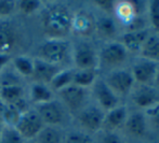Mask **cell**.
<instances>
[{"mask_svg": "<svg viewBox=\"0 0 159 143\" xmlns=\"http://www.w3.org/2000/svg\"><path fill=\"white\" fill-rule=\"evenodd\" d=\"M40 27L46 39L67 40L71 35L73 11L63 2L43 4L40 11Z\"/></svg>", "mask_w": 159, "mask_h": 143, "instance_id": "cell-1", "label": "cell"}, {"mask_svg": "<svg viewBox=\"0 0 159 143\" xmlns=\"http://www.w3.org/2000/svg\"><path fill=\"white\" fill-rule=\"evenodd\" d=\"M71 45L68 40L46 39L38 45L35 57L61 67L69 57Z\"/></svg>", "mask_w": 159, "mask_h": 143, "instance_id": "cell-2", "label": "cell"}, {"mask_svg": "<svg viewBox=\"0 0 159 143\" xmlns=\"http://www.w3.org/2000/svg\"><path fill=\"white\" fill-rule=\"evenodd\" d=\"M24 41L23 31L12 19H0V53L13 55Z\"/></svg>", "mask_w": 159, "mask_h": 143, "instance_id": "cell-3", "label": "cell"}, {"mask_svg": "<svg viewBox=\"0 0 159 143\" xmlns=\"http://www.w3.org/2000/svg\"><path fill=\"white\" fill-rule=\"evenodd\" d=\"M71 58L76 70H86V69H96L100 64L98 54L94 46L88 41H78L71 50Z\"/></svg>", "mask_w": 159, "mask_h": 143, "instance_id": "cell-4", "label": "cell"}, {"mask_svg": "<svg viewBox=\"0 0 159 143\" xmlns=\"http://www.w3.org/2000/svg\"><path fill=\"white\" fill-rule=\"evenodd\" d=\"M55 95H57L60 99L59 101L68 112L77 114L84 107L87 106V89L74 84L65 87Z\"/></svg>", "mask_w": 159, "mask_h": 143, "instance_id": "cell-5", "label": "cell"}, {"mask_svg": "<svg viewBox=\"0 0 159 143\" xmlns=\"http://www.w3.org/2000/svg\"><path fill=\"white\" fill-rule=\"evenodd\" d=\"M76 115L78 124L86 132H98L102 129L105 112L98 104H87Z\"/></svg>", "mask_w": 159, "mask_h": 143, "instance_id": "cell-6", "label": "cell"}, {"mask_svg": "<svg viewBox=\"0 0 159 143\" xmlns=\"http://www.w3.org/2000/svg\"><path fill=\"white\" fill-rule=\"evenodd\" d=\"M34 109L39 114L44 126L60 127L66 120V109L57 99L35 106Z\"/></svg>", "mask_w": 159, "mask_h": 143, "instance_id": "cell-7", "label": "cell"}, {"mask_svg": "<svg viewBox=\"0 0 159 143\" xmlns=\"http://www.w3.org/2000/svg\"><path fill=\"white\" fill-rule=\"evenodd\" d=\"M44 124L34 108L21 115L14 128L24 140H34L43 129Z\"/></svg>", "mask_w": 159, "mask_h": 143, "instance_id": "cell-8", "label": "cell"}, {"mask_svg": "<svg viewBox=\"0 0 159 143\" xmlns=\"http://www.w3.org/2000/svg\"><path fill=\"white\" fill-rule=\"evenodd\" d=\"M109 88L119 97L126 96L131 93L134 87V79L131 74V71L126 69H115L107 74L104 80Z\"/></svg>", "mask_w": 159, "mask_h": 143, "instance_id": "cell-9", "label": "cell"}, {"mask_svg": "<svg viewBox=\"0 0 159 143\" xmlns=\"http://www.w3.org/2000/svg\"><path fill=\"white\" fill-rule=\"evenodd\" d=\"M128 57L127 48L118 41H111L105 44L98 54V61L105 67H117L124 64Z\"/></svg>", "mask_w": 159, "mask_h": 143, "instance_id": "cell-10", "label": "cell"}, {"mask_svg": "<svg viewBox=\"0 0 159 143\" xmlns=\"http://www.w3.org/2000/svg\"><path fill=\"white\" fill-rule=\"evenodd\" d=\"M95 32V17L87 10H78L73 12L71 33L82 39L89 38Z\"/></svg>", "mask_w": 159, "mask_h": 143, "instance_id": "cell-11", "label": "cell"}, {"mask_svg": "<svg viewBox=\"0 0 159 143\" xmlns=\"http://www.w3.org/2000/svg\"><path fill=\"white\" fill-rule=\"evenodd\" d=\"M158 64L148 59L140 58L134 61L131 69V74L134 82H138L140 85H152L155 80L156 71Z\"/></svg>", "mask_w": 159, "mask_h": 143, "instance_id": "cell-12", "label": "cell"}, {"mask_svg": "<svg viewBox=\"0 0 159 143\" xmlns=\"http://www.w3.org/2000/svg\"><path fill=\"white\" fill-rule=\"evenodd\" d=\"M93 96L103 111H109L119 106V97L109 88L104 80H96L93 84Z\"/></svg>", "mask_w": 159, "mask_h": 143, "instance_id": "cell-13", "label": "cell"}, {"mask_svg": "<svg viewBox=\"0 0 159 143\" xmlns=\"http://www.w3.org/2000/svg\"><path fill=\"white\" fill-rule=\"evenodd\" d=\"M132 103L141 109H148L159 103V90L152 85H139L132 93Z\"/></svg>", "mask_w": 159, "mask_h": 143, "instance_id": "cell-14", "label": "cell"}, {"mask_svg": "<svg viewBox=\"0 0 159 143\" xmlns=\"http://www.w3.org/2000/svg\"><path fill=\"white\" fill-rule=\"evenodd\" d=\"M61 69L62 67L47 62L38 57H34V74L32 79L34 80V82L49 85L53 78L55 77V74Z\"/></svg>", "mask_w": 159, "mask_h": 143, "instance_id": "cell-15", "label": "cell"}, {"mask_svg": "<svg viewBox=\"0 0 159 143\" xmlns=\"http://www.w3.org/2000/svg\"><path fill=\"white\" fill-rule=\"evenodd\" d=\"M151 31L147 28L135 29V30H128L120 36V43L127 48V51L131 52H140L141 48L146 41Z\"/></svg>", "mask_w": 159, "mask_h": 143, "instance_id": "cell-16", "label": "cell"}, {"mask_svg": "<svg viewBox=\"0 0 159 143\" xmlns=\"http://www.w3.org/2000/svg\"><path fill=\"white\" fill-rule=\"evenodd\" d=\"M124 126L133 138H143L147 132V117L142 112H132L128 115Z\"/></svg>", "mask_w": 159, "mask_h": 143, "instance_id": "cell-17", "label": "cell"}, {"mask_svg": "<svg viewBox=\"0 0 159 143\" xmlns=\"http://www.w3.org/2000/svg\"><path fill=\"white\" fill-rule=\"evenodd\" d=\"M28 100L30 104L38 106V104L46 103L55 99V94L47 84L33 82L28 88Z\"/></svg>", "mask_w": 159, "mask_h": 143, "instance_id": "cell-18", "label": "cell"}, {"mask_svg": "<svg viewBox=\"0 0 159 143\" xmlns=\"http://www.w3.org/2000/svg\"><path fill=\"white\" fill-rule=\"evenodd\" d=\"M129 115L126 106H118L105 113L103 127L107 129V131H113L114 129L120 128L125 125L127 117Z\"/></svg>", "mask_w": 159, "mask_h": 143, "instance_id": "cell-19", "label": "cell"}, {"mask_svg": "<svg viewBox=\"0 0 159 143\" xmlns=\"http://www.w3.org/2000/svg\"><path fill=\"white\" fill-rule=\"evenodd\" d=\"M118 26L116 21L109 15L95 17V32L104 39H111L117 35Z\"/></svg>", "mask_w": 159, "mask_h": 143, "instance_id": "cell-20", "label": "cell"}, {"mask_svg": "<svg viewBox=\"0 0 159 143\" xmlns=\"http://www.w3.org/2000/svg\"><path fill=\"white\" fill-rule=\"evenodd\" d=\"M11 66L23 79H32L34 74V58L28 55L19 54L13 56Z\"/></svg>", "mask_w": 159, "mask_h": 143, "instance_id": "cell-21", "label": "cell"}, {"mask_svg": "<svg viewBox=\"0 0 159 143\" xmlns=\"http://www.w3.org/2000/svg\"><path fill=\"white\" fill-rule=\"evenodd\" d=\"M142 58L152 61H159V35L151 33L140 50Z\"/></svg>", "mask_w": 159, "mask_h": 143, "instance_id": "cell-22", "label": "cell"}, {"mask_svg": "<svg viewBox=\"0 0 159 143\" xmlns=\"http://www.w3.org/2000/svg\"><path fill=\"white\" fill-rule=\"evenodd\" d=\"M24 97L26 91L23 85L0 86V102L3 104H12Z\"/></svg>", "mask_w": 159, "mask_h": 143, "instance_id": "cell-23", "label": "cell"}, {"mask_svg": "<svg viewBox=\"0 0 159 143\" xmlns=\"http://www.w3.org/2000/svg\"><path fill=\"white\" fill-rule=\"evenodd\" d=\"M114 13H116L117 19L128 27L136 19V6L130 1L118 2Z\"/></svg>", "mask_w": 159, "mask_h": 143, "instance_id": "cell-24", "label": "cell"}, {"mask_svg": "<svg viewBox=\"0 0 159 143\" xmlns=\"http://www.w3.org/2000/svg\"><path fill=\"white\" fill-rule=\"evenodd\" d=\"M74 73H75V69L62 68L61 70L55 74V77L52 79V81L50 82L49 87L52 89L54 94L59 93L60 90H62L65 87L73 84Z\"/></svg>", "mask_w": 159, "mask_h": 143, "instance_id": "cell-25", "label": "cell"}, {"mask_svg": "<svg viewBox=\"0 0 159 143\" xmlns=\"http://www.w3.org/2000/svg\"><path fill=\"white\" fill-rule=\"evenodd\" d=\"M64 137L60 127L44 126L35 138L36 143H63Z\"/></svg>", "mask_w": 159, "mask_h": 143, "instance_id": "cell-26", "label": "cell"}, {"mask_svg": "<svg viewBox=\"0 0 159 143\" xmlns=\"http://www.w3.org/2000/svg\"><path fill=\"white\" fill-rule=\"evenodd\" d=\"M98 80V70L96 69H86V70H76L74 73L73 84L82 88H88L93 86Z\"/></svg>", "mask_w": 159, "mask_h": 143, "instance_id": "cell-27", "label": "cell"}, {"mask_svg": "<svg viewBox=\"0 0 159 143\" xmlns=\"http://www.w3.org/2000/svg\"><path fill=\"white\" fill-rule=\"evenodd\" d=\"M16 2V12L24 16H32L40 12L43 6V2L39 0H20Z\"/></svg>", "mask_w": 159, "mask_h": 143, "instance_id": "cell-28", "label": "cell"}, {"mask_svg": "<svg viewBox=\"0 0 159 143\" xmlns=\"http://www.w3.org/2000/svg\"><path fill=\"white\" fill-rule=\"evenodd\" d=\"M22 79L10 64L0 72V86L22 85Z\"/></svg>", "mask_w": 159, "mask_h": 143, "instance_id": "cell-29", "label": "cell"}, {"mask_svg": "<svg viewBox=\"0 0 159 143\" xmlns=\"http://www.w3.org/2000/svg\"><path fill=\"white\" fill-rule=\"evenodd\" d=\"M63 143H93V139L84 130H71L66 133Z\"/></svg>", "mask_w": 159, "mask_h": 143, "instance_id": "cell-30", "label": "cell"}, {"mask_svg": "<svg viewBox=\"0 0 159 143\" xmlns=\"http://www.w3.org/2000/svg\"><path fill=\"white\" fill-rule=\"evenodd\" d=\"M25 140L14 127L4 126L0 136V143H24Z\"/></svg>", "mask_w": 159, "mask_h": 143, "instance_id": "cell-31", "label": "cell"}, {"mask_svg": "<svg viewBox=\"0 0 159 143\" xmlns=\"http://www.w3.org/2000/svg\"><path fill=\"white\" fill-rule=\"evenodd\" d=\"M147 13L152 28L159 32V0H153L148 2Z\"/></svg>", "mask_w": 159, "mask_h": 143, "instance_id": "cell-32", "label": "cell"}, {"mask_svg": "<svg viewBox=\"0 0 159 143\" xmlns=\"http://www.w3.org/2000/svg\"><path fill=\"white\" fill-rule=\"evenodd\" d=\"M16 12V2L12 0H0V19H10Z\"/></svg>", "mask_w": 159, "mask_h": 143, "instance_id": "cell-33", "label": "cell"}, {"mask_svg": "<svg viewBox=\"0 0 159 143\" xmlns=\"http://www.w3.org/2000/svg\"><path fill=\"white\" fill-rule=\"evenodd\" d=\"M145 116L151 120V122L154 124V126L159 129V103L153 106L152 108H148L145 110Z\"/></svg>", "mask_w": 159, "mask_h": 143, "instance_id": "cell-34", "label": "cell"}, {"mask_svg": "<svg viewBox=\"0 0 159 143\" xmlns=\"http://www.w3.org/2000/svg\"><path fill=\"white\" fill-rule=\"evenodd\" d=\"M100 143H124L122 139L118 133L114 131H106L104 135L101 137Z\"/></svg>", "mask_w": 159, "mask_h": 143, "instance_id": "cell-35", "label": "cell"}, {"mask_svg": "<svg viewBox=\"0 0 159 143\" xmlns=\"http://www.w3.org/2000/svg\"><path fill=\"white\" fill-rule=\"evenodd\" d=\"M94 3L100 10L105 12L107 15H109L111 13H114V11H115L116 4L113 1H94Z\"/></svg>", "mask_w": 159, "mask_h": 143, "instance_id": "cell-36", "label": "cell"}, {"mask_svg": "<svg viewBox=\"0 0 159 143\" xmlns=\"http://www.w3.org/2000/svg\"><path fill=\"white\" fill-rule=\"evenodd\" d=\"M12 57H13V55L1 54V53H0V72H1L7 66H9V65L11 64Z\"/></svg>", "mask_w": 159, "mask_h": 143, "instance_id": "cell-37", "label": "cell"}, {"mask_svg": "<svg viewBox=\"0 0 159 143\" xmlns=\"http://www.w3.org/2000/svg\"><path fill=\"white\" fill-rule=\"evenodd\" d=\"M154 83L156 84V86L159 87V66L157 68V71H156V75H155V80H154Z\"/></svg>", "mask_w": 159, "mask_h": 143, "instance_id": "cell-38", "label": "cell"}, {"mask_svg": "<svg viewBox=\"0 0 159 143\" xmlns=\"http://www.w3.org/2000/svg\"><path fill=\"white\" fill-rule=\"evenodd\" d=\"M3 127H4L3 123H2V120H0V136H1V132H2V129H3Z\"/></svg>", "mask_w": 159, "mask_h": 143, "instance_id": "cell-39", "label": "cell"}, {"mask_svg": "<svg viewBox=\"0 0 159 143\" xmlns=\"http://www.w3.org/2000/svg\"><path fill=\"white\" fill-rule=\"evenodd\" d=\"M24 143H36V141H35V139L34 140H25V142Z\"/></svg>", "mask_w": 159, "mask_h": 143, "instance_id": "cell-40", "label": "cell"}]
</instances>
